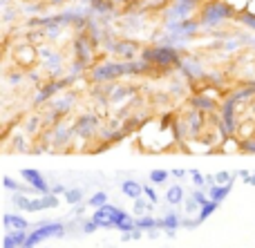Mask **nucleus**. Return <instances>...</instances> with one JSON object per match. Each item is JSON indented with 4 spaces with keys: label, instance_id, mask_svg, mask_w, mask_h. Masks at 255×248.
Returning <instances> with one entry per match:
<instances>
[{
    "label": "nucleus",
    "instance_id": "obj_1",
    "mask_svg": "<svg viewBox=\"0 0 255 248\" xmlns=\"http://www.w3.org/2000/svg\"><path fill=\"white\" fill-rule=\"evenodd\" d=\"M61 237L63 235V224H45V226H38L31 235H27V242L22 248H34L38 244L40 240H45V237Z\"/></svg>",
    "mask_w": 255,
    "mask_h": 248
},
{
    "label": "nucleus",
    "instance_id": "obj_2",
    "mask_svg": "<svg viewBox=\"0 0 255 248\" xmlns=\"http://www.w3.org/2000/svg\"><path fill=\"white\" fill-rule=\"evenodd\" d=\"M20 177L25 179L27 183H29L31 188H34L38 195H49V183L45 181V177L38 172V170H34V168H25V170H20Z\"/></svg>",
    "mask_w": 255,
    "mask_h": 248
},
{
    "label": "nucleus",
    "instance_id": "obj_3",
    "mask_svg": "<svg viewBox=\"0 0 255 248\" xmlns=\"http://www.w3.org/2000/svg\"><path fill=\"white\" fill-rule=\"evenodd\" d=\"M222 119H224V132L226 134H233L235 130H238V125H235V98L226 101L224 110H222Z\"/></svg>",
    "mask_w": 255,
    "mask_h": 248
},
{
    "label": "nucleus",
    "instance_id": "obj_4",
    "mask_svg": "<svg viewBox=\"0 0 255 248\" xmlns=\"http://www.w3.org/2000/svg\"><path fill=\"white\" fill-rule=\"evenodd\" d=\"M58 206V199H56V195H45V197H38V199H31L29 201V213L31 210H45V208H56Z\"/></svg>",
    "mask_w": 255,
    "mask_h": 248
},
{
    "label": "nucleus",
    "instance_id": "obj_5",
    "mask_svg": "<svg viewBox=\"0 0 255 248\" xmlns=\"http://www.w3.org/2000/svg\"><path fill=\"white\" fill-rule=\"evenodd\" d=\"M148 61H157V63H175L177 54L170 52V49H157V52H145L143 54Z\"/></svg>",
    "mask_w": 255,
    "mask_h": 248
},
{
    "label": "nucleus",
    "instance_id": "obj_6",
    "mask_svg": "<svg viewBox=\"0 0 255 248\" xmlns=\"http://www.w3.org/2000/svg\"><path fill=\"white\" fill-rule=\"evenodd\" d=\"M121 190H124V195L128 197V199H139V197L143 195V186H141L139 181H134V179H128V181H124Z\"/></svg>",
    "mask_w": 255,
    "mask_h": 248
},
{
    "label": "nucleus",
    "instance_id": "obj_7",
    "mask_svg": "<svg viewBox=\"0 0 255 248\" xmlns=\"http://www.w3.org/2000/svg\"><path fill=\"white\" fill-rule=\"evenodd\" d=\"M231 188H233V183H226V186H217V183H213V188H211V201H224L226 197H229V192H231Z\"/></svg>",
    "mask_w": 255,
    "mask_h": 248
},
{
    "label": "nucleus",
    "instance_id": "obj_8",
    "mask_svg": "<svg viewBox=\"0 0 255 248\" xmlns=\"http://www.w3.org/2000/svg\"><path fill=\"white\" fill-rule=\"evenodd\" d=\"M27 242V235L22 231H16V233H9L4 237V248H16V246H25Z\"/></svg>",
    "mask_w": 255,
    "mask_h": 248
},
{
    "label": "nucleus",
    "instance_id": "obj_9",
    "mask_svg": "<svg viewBox=\"0 0 255 248\" xmlns=\"http://www.w3.org/2000/svg\"><path fill=\"white\" fill-rule=\"evenodd\" d=\"M4 226H7V228H16V231H25V228H27V222L20 217V215L7 213V215H4Z\"/></svg>",
    "mask_w": 255,
    "mask_h": 248
},
{
    "label": "nucleus",
    "instance_id": "obj_10",
    "mask_svg": "<svg viewBox=\"0 0 255 248\" xmlns=\"http://www.w3.org/2000/svg\"><path fill=\"white\" fill-rule=\"evenodd\" d=\"M166 197H168V204H172V206L181 204V201H184V188H181V186H172L170 190L166 192Z\"/></svg>",
    "mask_w": 255,
    "mask_h": 248
},
{
    "label": "nucleus",
    "instance_id": "obj_11",
    "mask_svg": "<svg viewBox=\"0 0 255 248\" xmlns=\"http://www.w3.org/2000/svg\"><path fill=\"white\" fill-rule=\"evenodd\" d=\"M217 206H220V204H217V201H208L206 206H202V210H199V219H197V222H204V219H208V217H211V215L217 210Z\"/></svg>",
    "mask_w": 255,
    "mask_h": 248
},
{
    "label": "nucleus",
    "instance_id": "obj_12",
    "mask_svg": "<svg viewBox=\"0 0 255 248\" xmlns=\"http://www.w3.org/2000/svg\"><path fill=\"white\" fill-rule=\"evenodd\" d=\"M159 226L168 228V231H175V228L179 226V217H177V215H168L166 219H159Z\"/></svg>",
    "mask_w": 255,
    "mask_h": 248
},
{
    "label": "nucleus",
    "instance_id": "obj_13",
    "mask_svg": "<svg viewBox=\"0 0 255 248\" xmlns=\"http://www.w3.org/2000/svg\"><path fill=\"white\" fill-rule=\"evenodd\" d=\"M168 170H152V172H150V181L154 183V186H159V183H163L168 179Z\"/></svg>",
    "mask_w": 255,
    "mask_h": 248
},
{
    "label": "nucleus",
    "instance_id": "obj_14",
    "mask_svg": "<svg viewBox=\"0 0 255 248\" xmlns=\"http://www.w3.org/2000/svg\"><path fill=\"white\" fill-rule=\"evenodd\" d=\"M108 204V195L106 192H97V195L90 197V206H94V208H101V206Z\"/></svg>",
    "mask_w": 255,
    "mask_h": 248
},
{
    "label": "nucleus",
    "instance_id": "obj_15",
    "mask_svg": "<svg viewBox=\"0 0 255 248\" xmlns=\"http://www.w3.org/2000/svg\"><path fill=\"white\" fill-rule=\"evenodd\" d=\"M83 199V195H81V190H65V201L67 204H79V201Z\"/></svg>",
    "mask_w": 255,
    "mask_h": 248
},
{
    "label": "nucleus",
    "instance_id": "obj_16",
    "mask_svg": "<svg viewBox=\"0 0 255 248\" xmlns=\"http://www.w3.org/2000/svg\"><path fill=\"white\" fill-rule=\"evenodd\" d=\"M154 226H159V222H154L152 217H141V219H136V228H154Z\"/></svg>",
    "mask_w": 255,
    "mask_h": 248
},
{
    "label": "nucleus",
    "instance_id": "obj_17",
    "mask_svg": "<svg viewBox=\"0 0 255 248\" xmlns=\"http://www.w3.org/2000/svg\"><path fill=\"white\" fill-rule=\"evenodd\" d=\"M193 103L199 107V110H213V107H215V103H213V101H208V98H202V96H199V98H195Z\"/></svg>",
    "mask_w": 255,
    "mask_h": 248
},
{
    "label": "nucleus",
    "instance_id": "obj_18",
    "mask_svg": "<svg viewBox=\"0 0 255 248\" xmlns=\"http://www.w3.org/2000/svg\"><path fill=\"white\" fill-rule=\"evenodd\" d=\"M231 179H233V177H231L229 172H217V174H215V183H217V186H226V183H233Z\"/></svg>",
    "mask_w": 255,
    "mask_h": 248
},
{
    "label": "nucleus",
    "instance_id": "obj_19",
    "mask_svg": "<svg viewBox=\"0 0 255 248\" xmlns=\"http://www.w3.org/2000/svg\"><path fill=\"white\" fill-rule=\"evenodd\" d=\"M190 177H193L195 186H204V183H206V179H204V174L199 172V170H193V172H190Z\"/></svg>",
    "mask_w": 255,
    "mask_h": 248
},
{
    "label": "nucleus",
    "instance_id": "obj_20",
    "mask_svg": "<svg viewBox=\"0 0 255 248\" xmlns=\"http://www.w3.org/2000/svg\"><path fill=\"white\" fill-rule=\"evenodd\" d=\"M4 186H7L9 190H22V186H20V183H16L11 177H4Z\"/></svg>",
    "mask_w": 255,
    "mask_h": 248
},
{
    "label": "nucleus",
    "instance_id": "obj_21",
    "mask_svg": "<svg viewBox=\"0 0 255 248\" xmlns=\"http://www.w3.org/2000/svg\"><path fill=\"white\" fill-rule=\"evenodd\" d=\"M193 199H195V201H197V204H199V206H206V204H208V201H211V199H206V195H204V192H197V190H195Z\"/></svg>",
    "mask_w": 255,
    "mask_h": 248
},
{
    "label": "nucleus",
    "instance_id": "obj_22",
    "mask_svg": "<svg viewBox=\"0 0 255 248\" xmlns=\"http://www.w3.org/2000/svg\"><path fill=\"white\" fill-rule=\"evenodd\" d=\"M143 192L148 195V199L152 201V204H154V201H159V197H157V192L152 190V186H143Z\"/></svg>",
    "mask_w": 255,
    "mask_h": 248
},
{
    "label": "nucleus",
    "instance_id": "obj_23",
    "mask_svg": "<svg viewBox=\"0 0 255 248\" xmlns=\"http://www.w3.org/2000/svg\"><path fill=\"white\" fill-rule=\"evenodd\" d=\"M242 150H244V152H251V155H255V141H251V139H249V141H244V143H242Z\"/></svg>",
    "mask_w": 255,
    "mask_h": 248
},
{
    "label": "nucleus",
    "instance_id": "obj_24",
    "mask_svg": "<svg viewBox=\"0 0 255 248\" xmlns=\"http://www.w3.org/2000/svg\"><path fill=\"white\" fill-rule=\"evenodd\" d=\"M134 201H136V204H134V210H136V213H143V210L148 208V206H145V201L141 199V197H139V199H134Z\"/></svg>",
    "mask_w": 255,
    "mask_h": 248
},
{
    "label": "nucleus",
    "instance_id": "obj_25",
    "mask_svg": "<svg viewBox=\"0 0 255 248\" xmlns=\"http://www.w3.org/2000/svg\"><path fill=\"white\" fill-rule=\"evenodd\" d=\"M83 231H85V233H94V231H97V224H94V222H88V224L83 226Z\"/></svg>",
    "mask_w": 255,
    "mask_h": 248
}]
</instances>
